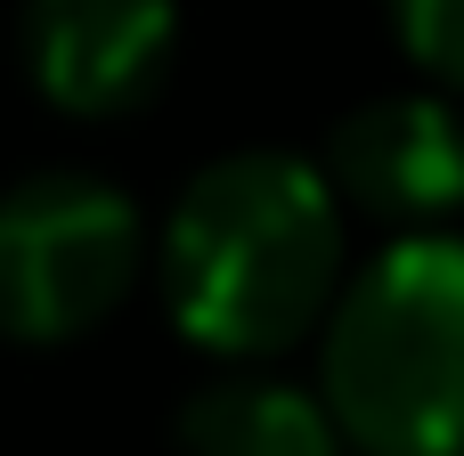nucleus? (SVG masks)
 <instances>
[{
	"mask_svg": "<svg viewBox=\"0 0 464 456\" xmlns=\"http://www.w3.org/2000/svg\"><path fill=\"white\" fill-rule=\"evenodd\" d=\"M155 269L188 343L220 359H277L343 286V204L310 155H220L171 204Z\"/></svg>",
	"mask_w": 464,
	"mask_h": 456,
	"instance_id": "nucleus-1",
	"label": "nucleus"
},
{
	"mask_svg": "<svg viewBox=\"0 0 464 456\" xmlns=\"http://www.w3.org/2000/svg\"><path fill=\"white\" fill-rule=\"evenodd\" d=\"M318 400L359 456H464V237L408 228L334 286Z\"/></svg>",
	"mask_w": 464,
	"mask_h": 456,
	"instance_id": "nucleus-2",
	"label": "nucleus"
},
{
	"mask_svg": "<svg viewBox=\"0 0 464 456\" xmlns=\"http://www.w3.org/2000/svg\"><path fill=\"white\" fill-rule=\"evenodd\" d=\"M147 269V220L114 179L33 171L0 188V335L73 343L106 326Z\"/></svg>",
	"mask_w": 464,
	"mask_h": 456,
	"instance_id": "nucleus-3",
	"label": "nucleus"
},
{
	"mask_svg": "<svg viewBox=\"0 0 464 456\" xmlns=\"http://www.w3.org/2000/svg\"><path fill=\"white\" fill-rule=\"evenodd\" d=\"M318 171L343 212H367L392 228H440L464 204V114L440 90L375 98L334 122Z\"/></svg>",
	"mask_w": 464,
	"mask_h": 456,
	"instance_id": "nucleus-4",
	"label": "nucleus"
},
{
	"mask_svg": "<svg viewBox=\"0 0 464 456\" xmlns=\"http://www.w3.org/2000/svg\"><path fill=\"white\" fill-rule=\"evenodd\" d=\"M179 49L171 0H24V73L65 114H130Z\"/></svg>",
	"mask_w": 464,
	"mask_h": 456,
	"instance_id": "nucleus-5",
	"label": "nucleus"
},
{
	"mask_svg": "<svg viewBox=\"0 0 464 456\" xmlns=\"http://www.w3.org/2000/svg\"><path fill=\"white\" fill-rule=\"evenodd\" d=\"M179 456H351L326 400L277 375H220L179 408Z\"/></svg>",
	"mask_w": 464,
	"mask_h": 456,
	"instance_id": "nucleus-6",
	"label": "nucleus"
},
{
	"mask_svg": "<svg viewBox=\"0 0 464 456\" xmlns=\"http://www.w3.org/2000/svg\"><path fill=\"white\" fill-rule=\"evenodd\" d=\"M383 8H392L400 49H408L440 90H464V0H383Z\"/></svg>",
	"mask_w": 464,
	"mask_h": 456,
	"instance_id": "nucleus-7",
	"label": "nucleus"
}]
</instances>
